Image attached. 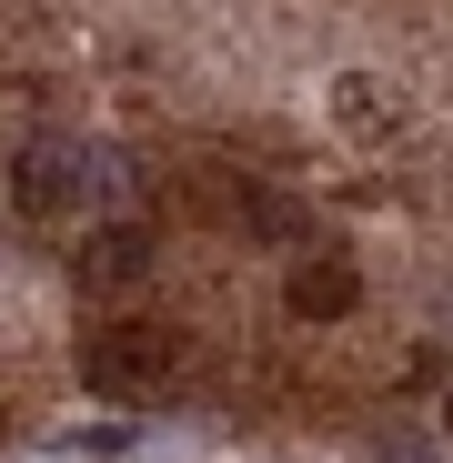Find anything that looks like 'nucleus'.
I'll return each mask as SVG.
<instances>
[{"instance_id": "obj_7", "label": "nucleus", "mask_w": 453, "mask_h": 463, "mask_svg": "<svg viewBox=\"0 0 453 463\" xmlns=\"http://www.w3.org/2000/svg\"><path fill=\"white\" fill-rule=\"evenodd\" d=\"M121 443H131L121 423H81V433H71V453H121Z\"/></svg>"}, {"instance_id": "obj_5", "label": "nucleus", "mask_w": 453, "mask_h": 463, "mask_svg": "<svg viewBox=\"0 0 453 463\" xmlns=\"http://www.w3.org/2000/svg\"><path fill=\"white\" fill-rule=\"evenodd\" d=\"M242 222L262 232V242H313V212H302L292 192H252V202H242Z\"/></svg>"}, {"instance_id": "obj_1", "label": "nucleus", "mask_w": 453, "mask_h": 463, "mask_svg": "<svg viewBox=\"0 0 453 463\" xmlns=\"http://www.w3.org/2000/svg\"><path fill=\"white\" fill-rule=\"evenodd\" d=\"M172 363H182V343H172V333H151V323H101V333L81 343V383H91V393H121V403L162 393Z\"/></svg>"}, {"instance_id": "obj_6", "label": "nucleus", "mask_w": 453, "mask_h": 463, "mask_svg": "<svg viewBox=\"0 0 453 463\" xmlns=\"http://www.w3.org/2000/svg\"><path fill=\"white\" fill-rule=\"evenodd\" d=\"M333 111H343L353 131H383V121H393V101H383V81H363V71H353V81H333Z\"/></svg>"}, {"instance_id": "obj_2", "label": "nucleus", "mask_w": 453, "mask_h": 463, "mask_svg": "<svg viewBox=\"0 0 453 463\" xmlns=\"http://www.w3.org/2000/svg\"><path fill=\"white\" fill-rule=\"evenodd\" d=\"M71 192H81V151H71V141H21L11 202H21L31 222H51V212H71Z\"/></svg>"}, {"instance_id": "obj_3", "label": "nucleus", "mask_w": 453, "mask_h": 463, "mask_svg": "<svg viewBox=\"0 0 453 463\" xmlns=\"http://www.w3.org/2000/svg\"><path fill=\"white\" fill-rule=\"evenodd\" d=\"M141 272H151V232L141 222H101L91 242H81V282L91 292H131Z\"/></svg>"}, {"instance_id": "obj_8", "label": "nucleus", "mask_w": 453, "mask_h": 463, "mask_svg": "<svg viewBox=\"0 0 453 463\" xmlns=\"http://www.w3.org/2000/svg\"><path fill=\"white\" fill-rule=\"evenodd\" d=\"M443 433H453V393H443Z\"/></svg>"}, {"instance_id": "obj_4", "label": "nucleus", "mask_w": 453, "mask_h": 463, "mask_svg": "<svg viewBox=\"0 0 453 463\" xmlns=\"http://www.w3.org/2000/svg\"><path fill=\"white\" fill-rule=\"evenodd\" d=\"M353 302H363V272H353V262H323V252L292 262V313H302V323H343Z\"/></svg>"}, {"instance_id": "obj_9", "label": "nucleus", "mask_w": 453, "mask_h": 463, "mask_svg": "<svg viewBox=\"0 0 453 463\" xmlns=\"http://www.w3.org/2000/svg\"><path fill=\"white\" fill-rule=\"evenodd\" d=\"M0 433H11V413H0Z\"/></svg>"}]
</instances>
